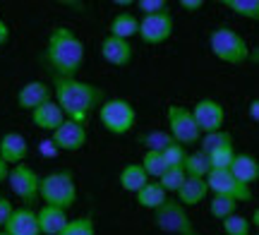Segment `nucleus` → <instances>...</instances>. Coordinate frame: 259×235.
Masks as SVG:
<instances>
[{"instance_id": "39", "label": "nucleus", "mask_w": 259, "mask_h": 235, "mask_svg": "<svg viewBox=\"0 0 259 235\" xmlns=\"http://www.w3.org/2000/svg\"><path fill=\"white\" fill-rule=\"evenodd\" d=\"M250 118L254 122L259 120V101H257V99H252V104H250Z\"/></svg>"}, {"instance_id": "21", "label": "nucleus", "mask_w": 259, "mask_h": 235, "mask_svg": "<svg viewBox=\"0 0 259 235\" xmlns=\"http://www.w3.org/2000/svg\"><path fill=\"white\" fill-rule=\"evenodd\" d=\"M135 199H137V204L142 209L156 211V209L168 199V195H166V190L161 187L156 180H149V182L142 190H139V192H135Z\"/></svg>"}, {"instance_id": "24", "label": "nucleus", "mask_w": 259, "mask_h": 235, "mask_svg": "<svg viewBox=\"0 0 259 235\" xmlns=\"http://www.w3.org/2000/svg\"><path fill=\"white\" fill-rule=\"evenodd\" d=\"M183 170H185L187 178H206V173H209V159H206V154L202 151H187L185 161H183Z\"/></svg>"}, {"instance_id": "2", "label": "nucleus", "mask_w": 259, "mask_h": 235, "mask_svg": "<svg viewBox=\"0 0 259 235\" xmlns=\"http://www.w3.org/2000/svg\"><path fill=\"white\" fill-rule=\"evenodd\" d=\"M46 60L53 77L72 79L82 70L84 63V43L70 27H56L48 36L46 43Z\"/></svg>"}, {"instance_id": "3", "label": "nucleus", "mask_w": 259, "mask_h": 235, "mask_svg": "<svg viewBox=\"0 0 259 235\" xmlns=\"http://www.w3.org/2000/svg\"><path fill=\"white\" fill-rule=\"evenodd\" d=\"M38 197L44 199L46 207H56L67 211L74 207L77 202V185H74V175L70 170H56L48 173L46 178H41L38 185Z\"/></svg>"}, {"instance_id": "35", "label": "nucleus", "mask_w": 259, "mask_h": 235, "mask_svg": "<svg viewBox=\"0 0 259 235\" xmlns=\"http://www.w3.org/2000/svg\"><path fill=\"white\" fill-rule=\"evenodd\" d=\"M137 8L144 12V15H156V12H166V10H170V5H168L166 0H139Z\"/></svg>"}, {"instance_id": "28", "label": "nucleus", "mask_w": 259, "mask_h": 235, "mask_svg": "<svg viewBox=\"0 0 259 235\" xmlns=\"http://www.w3.org/2000/svg\"><path fill=\"white\" fill-rule=\"evenodd\" d=\"M223 5L242 19H250V22L259 19V0H223Z\"/></svg>"}, {"instance_id": "30", "label": "nucleus", "mask_w": 259, "mask_h": 235, "mask_svg": "<svg viewBox=\"0 0 259 235\" xmlns=\"http://www.w3.org/2000/svg\"><path fill=\"white\" fill-rule=\"evenodd\" d=\"M209 168L211 170H231L233 166V159H235V147H221V149L211 151L209 156Z\"/></svg>"}, {"instance_id": "18", "label": "nucleus", "mask_w": 259, "mask_h": 235, "mask_svg": "<svg viewBox=\"0 0 259 235\" xmlns=\"http://www.w3.org/2000/svg\"><path fill=\"white\" fill-rule=\"evenodd\" d=\"M31 122L36 125L38 130L56 132L65 122V115H63V111L58 108L56 101H46L44 106H38V108L31 111Z\"/></svg>"}, {"instance_id": "8", "label": "nucleus", "mask_w": 259, "mask_h": 235, "mask_svg": "<svg viewBox=\"0 0 259 235\" xmlns=\"http://www.w3.org/2000/svg\"><path fill=\"white\" fill-rule=\"evenodd\" d=\"M176 29V19L170 15V10L166 12H156V15H142L139 19V29H137V36L149 43V46H158L170 38Z\"/></svg>"}, {"instance_id": "25", "label": "nucleus", "mask_w": 259, "mask_h": 235, "mask_svg": "<svg viewBox=\"0 0 259 235\" xmlns=\"http://www.w3.org/2000/svg\"><path fill=\"white\" fill-rule=\"evenodd\" d=\"M231 144H233V137H231V132H226V130H216V132H209V134L199 137V151L206 154V156L211 151L221 149V147H231Z\"/></svg>"}, {"instance_id": "34", "label": "nucleus", "mask_w": 259, "mask_h": 235, "mask_svg": "<svg viewBox=\"0 0 259 235\" xmlns=\"http://www.w3.org/2000/svg\"><path fill=\"white\" fill-rule=\"evenodd\" d=\"M161 156H163L168 168H183V161H185V156H187V149L180 147L178 142H170L166 149L161 151Z\"/></svg>"}, {"instance_id": "1", "label": "nucleus", "mask_w": 259, "mask_h": 235, "mask_svg": "<svg viewBox=\"0 0 259 235\" xmlns=\"http://www.w3.org/2000/svg\"><path fill=\"white\" fill-rule=\"evenodd\" d=\"M53 94H56V104L63 111L65 120L79 122L87 127L89 115L94 113V108L106 101V91L101 86L84 82V79H63V77H53Z\"/></svg>"}, {"instance_id": "41", "label": "nucleus", "mask_w": 259, "mask_h": 235, "mask_svg": "<svg viewBox=\"0 0 259 235\" xmlns=\"http://www.w3.org/2000/svg\"><path fill=\"white\" fill-rule=\"evenodd\" d=\"M118 8H132V0H115Z\"/></svg>"}, {"instance_id": "29", "label": "nucleus", "mask_w": 259, "mask_h": 235, "mask_svg": "<svg viewBox=\"0 0 259 235\" xmlns=\"http://www.w3.org/2000/svg\"><path fill=\"white\" fill-rule=\"evenodd\" d=\"M58 235H96V223H94L92 216L70 218L67 226H65Z\"/></svg>"}, {"instance_id": "12", "label": "nucleus", "mask_w": 259, "mask_h": 235, "mask_svg": "<svg viewBox=\"0 0 259 235\" xmlns=\"http://www.w3.org/2000/svg\"><path fill=\"white\" fill-rule=\"evenodd\" d=\"M53 139L51 144L60 151H79L87 144V127L79 125V122H72V120H65L56 132H51Z\"/></svg>"}, {"instance_id": "7", "label": "nucleus", "mask_w": 259, "mask_h": 235, "mask_svg": "<svg viewBox=\"0 0 259 235\" xmlns=\"http://www.w3.org/2000/svg\"><path fill=\"white\" fill-rule=\"evenodd\" d=\"M166 122H168V134L170 139L178 142L180 147H190V144H197L202 132L197 130V125L192 120V113L190 108L180 104H170L166 108Z\"/></svg>"}, {"instance_id": "23", "label": "nucleus", "mask_w": 259, "mask_h": 235, "mask_svg": "<svg viewBox=\"0 0 259 235\" xmlns=\"http://www.w3.org/2000/svg\"><path fill=\"white\" fill-rule=\"evenodd\" d=\"M118 182H120V187L125 190V192H132V195H135V192H139V190L147 185L149 178L139 163H127V166H122L120 175H118Z\"/></svg>"}, {"instance_id": "11", "label": "nucleus", "mask_w": 259, "mask_h": 235, "mask_svg": "<svg viewBox=\"0 0 259 235\" xmlns=\"http://www.w3.org/2000/svg\"><path fill=\"white\" fill-rule=\"evenodd\" d=\"M192 113V120L197 125V130L202 134H209V132L223 130V122H226V111L219 101L213 99H199L197 104L190 108Z\"/></svg>"}, {"instance_id": "40", "label": "nucleus", "mask_w": 259, "mask_h": 235, "mask_svg": "<svg viewBox=\"0 0 259 235\" xmlns=\"http://www.w3.org/2000/svg\"><path fill=\"white\" fill-rule=\"evenodd\" d=\"M8 170H10V166H5V163L0 161V185H3V182L8 180Z\"/></svg>"}, {"instance_id": "20", "label": "nucleus", "mask_w": 259, "mask_h": 235, "mask_svg": "<svg viewBox=\"0 0 259 235\" xmlns=\"http://www.w3.org/2000/svg\"><path fill=\"white\" fill-rule=\"evenodd\" d=\"M231 175L238 182L250 187L252 182L259 180V161L254 156H250V154H235L233 166H231Z\"/></svg>"}, {"instance_id": "19", "label": "nucleus", "mask_w": 259, "mask_h": 235, "mask_svg": "<svg viewBox=\"0 0 259 235\" xmlns=\"http://www.w3.org/2000/svg\"><path fill=\"white\" fill-rule=\"evenodd\" d=\"M178 195V204L183 207H197L202 204L206 195H209V187H206V180L204 178H185V182L180 185V190L176 192Z\"/></svg>"}, {"instance_id": "42", "label": "nucleus", "mask_w": 259, "mask_h": 235, "mask_svg": "<svg viewBox=\"0 0 259 235\" xmlns=\"http://www.w3.org/2000/svg\"><path fill=\"white\" fill-rule=\"evenodd\" d=\"M0 235H8V233H3V230H0Z\"/></svg>"}, {"instance_id": "37", "label": "nucleus", "mask_w": 259, "mask_h": 235, "mask_svg": "<svg viewBox=\"0 0 259 235\" xmlns=\"http://www.w3.org/2000/svg\"><path fill=\"white\" fill-rule=\"evenodd\" d=\"M206 3L204 0H180V8L187 10V12H197V10H202Z\"/></svg>"}, {"instance_id": "5", "label": "nucleus", "mask_w": 259, "mask_h": 235, "mask_svg": "<svg viewBox=\"0 0 259 235\" xmlns=\"http://www.w3.org/2000/svg\"><path fill=\"white\" fill-rule=\"evenodd\" d=\"M99 120L111 134H127L137 125V111L125 99H106L99 106Z\"/></svg>"}, {"instance_id": "4", "label": "nucleus", "mask_w": 259, "mask_h": 235, "mask_svg": "<svg viewBox=\"0 0 259 235\" xmlns=\"http://www.w3.org/2000/svg\"><path fill=\"white\" fill-rule=\"evenodd\" d=\"M209 51L213 53L216 60H221L226 65H242L250 58V46L247 41L233 31L231 27H216L209 36Z\"/></svg>"}, {"instance_id": "32", "label": "nucleus", "mask_w": 259, "mask_h": 235, "mask_svg": "<svg viewBox=\"0 0 259 235\" xmlns=\"http://www.w3.org/2000/svg\"><path fill=\"white\" fill-rule=\"evenodd\" d=\"M139 142H142V147H147V151H163L173 139L166 130H151L147 134H142Z\"/></svg>"}, {"instance_id": "22", "label": "nucleus", "mask_w": 259, "mask_h": 235, "mask_svg": "<svg viewBox=\"0 0 259 235\" xmlns=\"http://www.w3.org/2000/svg\"><path fill=\"white\" fill-rule=\"evenodd\" d=\"M139 29V19L132 15V12H118L115 17L111 19V27H108V36L122 38V41H130V38L137 36Z\"/></svg>"}, {"instance_id": "31", "label": "nucleus", "mask_w": 259, "mask_h": 235, "mask_svg": "<svg viewBox=\"0 0 259 235\" xmlns=\"http://www.w3.org/2000/svg\"><path fill=\"white\" fill-rule=\"evenodd\" d=\"M221 228L226 235H250L252 233V221L247 216H240V214H233V216L223 218Z\"/></svg>"}, {"instance_id": "27", "label": "nucleus", "mask_w": 259, "mask_h": 235, "mask_svg": "<svg viewBox=\"0 0 259 235\" xmlns=\"http://www.w3.org/2000/svg\"><path fill=\"white\" fill-rule=\"evenodd\" d=\"M238 202L231 197H221V195H213L211 202H209V214H211L213 218H219V221H223V218L233 216V214H238Z\"/></svg>"}, {"instance_id": "6", "label": "nucleus", "mask_w": 259, "mask_h": 235, "mask_svg": "<svg viewBox=\"0 0 259 235\" xmlns=\"http://www.w3.org/2000/svg\"><path fill=\"white\" fill-rule=\"evenodd\" d=\"M154 223L158 226L161 233L166 235H199L190 214H187V209L183 204L173 202V199H166L154 211Z\"/></svg>"}, {"instance_id": "14", "label": "nucleus", "mask_w": 259, "mask_h": 235, "mask_svg": "<svg viewBox=\"0 0 259 235\" xmlns=\"http://www.w3.org/2000/svg\"><path fill=\"white\" fill-rule=\"evenodd\" d=\"M46 101H53V89L46 82H27L17 91V106L24 111H34L38 106H44Z\"/></svg>"}, {"instance_id": "13", "label": "nucleus", "mask_w": 259, "mask_h": 235, "mask_svg": "<svg viewBox=\"0 0 259 235\" xmlns=\"http://www.w3.org/2000/svg\"><path fill=\"white\" fill-rule=\"evenodd\" d=\"M29 154V144L24 139V134L19 132H5L0 137V161L5 166H17V163H24Z\"/></svg>"}, {"instance_id": "17", "label": "nucleus", "mask_w": 259, "mask_h": 235, "mask_svg": "<svg viewBox=\"0 0 259 235\" xmlns=\"http://www.w3.org/2000/svg\"><path fill=\"white\" fill-rule=\"evenodd\" d=\"M67 221H70V216H67V211H63V209L46 207V204H44V207L36 211V223H38L41 235H58L67 226Z\"/></svg>"}, {"instance_id": "33", "label": "nucleus", "mask_w": 259, "mask_h": 235, "mask_svg": "<svg viewBox=\"0 0 259 235\" xmlns=\"http://www.w3.org/2000/svg\"><path fill=\"white\" fill-rule=\"evenodd\" d=\"M185 178H187V175H185V170H183V168H166V173H163L156 182L166 190V195H168V192H178V190H180V185L185 182Z\"/></svg>"}, {"instance_id": "10", "label": "nucleus", "mask_w": 259, "mask_h": 235, "mask_svg": "<svg viewBox=\"0 0 259 235\" xmlns=\"http://www.w3.org/2000/svg\"><path fill=\"white\" fill-rule=\"evenodd\" d=\"M206 187L213 195H221V197H231L238 204L242 202H250L252 199V187L242 185L231 175V170H209L206 173Z\"/></svg>"}, {"instance_id": "16", "label": "nucleus", "mask_w": 259, "mask_h": 235, "mask_svg": "<svg viewBox=\"0 0 259 235\" xmlns=\"http://www.w3.org/2000/svg\"><path fill=\"white\" fill-rule=\"evenodd\" d=\"M101 58L108 65H115V67L130 65V60H132V43L115 36H106L101 41Z\"/></svg>"}, {"instance_id": "9", "label": "nucleus", "mask_w": 259, "mask_h": 235, "mask_svg": "<svg viewBox=\"0 0 259 235\" xmlns=\"http://www.w3.org/2000/svg\"><path fill=\"white\" fill-rule=\"evenodd\" d=\"M8 185L12 195H17V199H22L24 204H34L38 197L41 175H36V170L27 163H17L8 170Z\"/></svg>"}, {"instance_id": "36", "label": "nucleus", "mask_w": 259, "mask_h": 235, "mask_svg": "<svg viewBox=\"0 0 259 235\" xmlns=\"http://www.w3.org/2000/svg\"><path fill=\"white\" fill-rule=\"evenodd\" d=\"M12 211H15V204H12L10 199L0 197V230H3V226L8 223V218L12 216Z\"/></svg>"}, {"instance_id": "38", "label": "nucleus", "mask_w": 259, "mask_h": 235, "mask_svg": "<svg viewBox=\"0 0 259 235\" xmlns=\"http://www.w3.org/2000/svg\"><path fill=\"white\" fill-rule=\"evenodd\" d=\"M8 38H10V27H8V22L0 17V46H5Z\"/></svg>"}, {"instance_id": "15", "label": "nucleus", "mask_w": 259, "mask_h": 235, "mask_svg": "<svg viewBox=\"0 0 259 235\" xmlns=\"http://www.w3.org/2000/svg\"><path fill=\"white\" fill-rule=\"evenodd\" d=\"M3 233L8 235H41L36 223V211H31L29 207H19L12 211V216L8 218V223L3 226Z\"/></svg>"}, {"instance_id": "26", "label": "nucleus", "mask_w": 259, "mask_h": 235, "mask_svg": "<svg viewBox=\"0 0 259 235\" xmlns=\"http://www.w3.org/2000/svg\"><path fill=\"white\" fill-rule=\"evenodd\" d=\"M139 166L144 168V173H147L149 180H154V178L158 180L168 168L163 156H161V151H144V156H142V163H139Z\"/></svg>"}]
</instances>
